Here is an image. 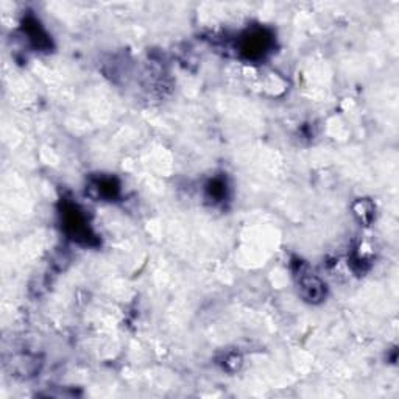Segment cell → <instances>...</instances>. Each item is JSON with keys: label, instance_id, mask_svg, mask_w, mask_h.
Listing matches in <instances>:
<instances>
[{"label": "cell", "instance_id": "1", "mask_svg": "<svg viewBox=\"0 0 399 399\" xmlns=\"http://www.w3.org/2000/svg\"><path fill=\"white\" fill-rule=\"evenodd\" d=\"M271 47V36L265 30L246 31L239 42V50L246 60H261Z\"/></svg>", "mask_w": 399, "mask_h": 399}, {"label": "cell", "instance_id": "2", "mask_svg": "<svg viewBox=\"0 0 399 399\" xmlns=\"http://www.w3.org/2000/svg\"><path fill=\"white\" fill-rule=\"evenodd\" d=\"M65 228L72 239L77 240L90 239V226L86 223L85 215L74 206L65 211Z\"/></svg>", "mask_w": 399, "mask_h": 399}, {"label": "cell", "instance_id": "3", "mask_svg": "<svg viewBox=\"0 0 399 399\" xmlns=\"http://www.w3.org/2000/svg\"><path fill=\"white\" fill-rule=\"evenodd\" d=\"M298 284L303 296L307 301H319L323 298V295H325V289H323L321 281L312 273H307V271L300 270Z\"/></svg>", "mask_w": 399, "mask_h": 399}, {"label": "cell", "instance_id": "4", "mask_svg": "<svg viewBox=\"0 0 399 399\" xmlns=\"http://www.w3.org/2000/svg\"><path fill=\"white\" fill-rule=\"evenodd\" d=\"M96 187L99 195H101V197H114L119 191V186L114 182L112 178H101L100 181L96 182Z\"/></svg>", "mask_w": 399, "mask_h": 399}]
</instances>
